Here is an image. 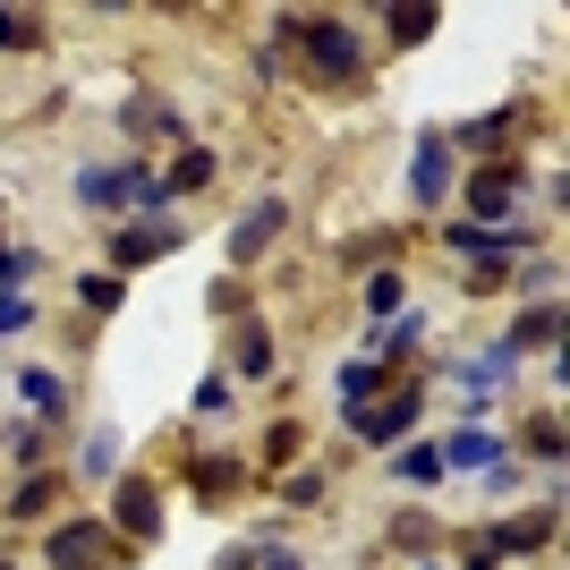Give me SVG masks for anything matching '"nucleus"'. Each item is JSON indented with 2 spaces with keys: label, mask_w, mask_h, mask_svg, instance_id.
<instances>
[{
  "label": "nucleus",
  "mask_w": 570,
  "mask_h": 570,
  "mask_svg": "<svg viewBox=\"0 0 570 570\" xmlns=\"http://www.w3.org/2000/svg\"><path fill=\"white\" fill-rule=\"evenodd\" d=\"M214 179H222V163L205 154V145H188V154H179V163L163 170V196H205Z\"/></svg>",
  "instance_id": "nucleus-15"
},
{
  "label": "nucleus",
  "mask_w": 570,
  "mask_h": 570,
  "mask_svg": "<svg viewBox=\"0 0 570 570\" xmlns=\"http://www.w3.org/2000/svg\"><path fill=\"white\" fill-rule=\"evenodd\" d=\"M26 264H35L26 247H0V289H18V282H26Z\"/></svg>",
  "instance_id": "nucleus-35"
},
{
  "label": "nucleus",
  "mask_w": 570,
  "mask_h": 570,
  "mask_svg": "<svg viewBox=\"0 0 570 570\" xmlns=\"http://www.w3.org/2000/svg\"><path fill=\"white\" fill-rule=\"evenodd\" d=\"M401 476H409V485H434V476H443V452H426V443L401 452Z\"/></svg>",
  "instance_id": "nucleus-29"
},
{
  "label": "nucleus",
  "mask_w": 570,
  "mask_h": 570,
  "mask_svg": "<svg viewBox=\"0 0 570 570\" xmlns=\"http://www.w3.org/2000/svg\"><path fill=\"white\" fill-rule=\"evenodd\" d=\"M43 43V18L35 9H0V51H35Z\"/></svg>",
  "instance_id": "nucleus-22"
},
{
  "label": "nucleus",
  "mask_w": 570,
  "mask_h": 570,
  "mask_svg": "<svg viewBox=\"0 0 570 570\" xmlns=\"http://www.w3.org/2000/svg\"><path fill=\"white\" fill-rule=\"evenodd\" d=\"M409 188H417V205H443V196H452V137H443V128H426V137H417Z\"/></svg>",
  "instance_id": "nucleus-9"
},
{
  "label": "nucleus",
  "mask_w": 570,
  "mask_h": 570,
  "mask_svg": "<svg viewBox=\"0 0 570 570\" xmlns=\"http://www.w3.org/2000/svg\"><path fill=\"white\" fill-rule=\"evenodd\" d=\"M392 537H401V546H409V553H426V546H434V520H417V511H409V520H401V528H392Z\"/></svg>",
  "instance_id": "nucleus-33"
},
{
  "label": "nucleus",
  "mask_w": 570,
  "mask_h": 570,
  "mask_svg": "<svg viewBox=\"0 0 570 570\" xmlns=\"http://www.w3.org/2000/svg\"><path fill=\"white\" fill-rule=\"evenodd\" d=\"M0 570H9V553H0Z\"/></svg>",
  "instance_id": "nucleus-37"
},
{
  "label": "nucleus",
  "mask_w": 570,
  "mask_h": 570,
  "mask_svg": "<svg viewBox=\"0 0 570 570\" xmlns=\"http://www.w3.org/2000/svg\"><path fill=\"white\" fill-rule=\"evenodd\" d=\"M43 553H51V570H119L128 562V546H119L102 520H60L43 537Z\"/></svg>",
  "instance_id": "nucleus-2"
},
{
  "label": "nucleus",
  "mask_w": 570,
  "mask_h": 570,
  "mask_svg": "<svg viewBox=\"0 0 570 570\" xmlns=\"http://www.w3.org/2000/svg\"><path fill=\"white\" fill-rule=\"evenodd\" d=\"M528 188V170L520 163H494V170H469V222H485L494 230V214H511Z\"/></svg>",
  "instance_id": "nucleus-7"
},
{
  "label": "nucleus",
  "mask_w": 570,
  "mask_h": 570,
  "mask_svg": "<svg viewBox=\"0 0 570 570\" xmlns=\"http://www.w3.org/2000/svg\"><path fill=\"white\" fill-rule=\"evenodd\" d=\"M553 341H562V307L546 298V307H528L520 324H511V341H502V350L520 357V350H553Z\"/></svg>",
  "instance_id": "nucleus-17"
},
{
  "label": "nucleus",
  "mask_w": 570,
  "mask_h": 570,
  "mask_svg": "<svg viewBox=\"0 0 570 570\" xmlns=\"http://www.w3.org/2000/svg\"><path fill=\"white\" fill-rule=\"evenodd\" d=\"M170 247H179V230H170V222H119V230H111V273H137V264H163Z\"/></svg>",
  "instance_id": "nucleus-8"
},
{
  "label": "nucleus",
  "mask_w": 570,
  "mask_h": 570,
  "mask_svg": "<svg viewBox=\"0 0 570 570\" xmlns=\"http://www.w3.org/2000/svg\"><path fill=\"white\" fill-rule=\"evenodd\" d=\"M26 324H35V298H18V289H0V341H9V333H26Z\"/></svg>",
  "instance_id": "nucleus-30"
},
{
  "label": "nucleus",
  "mask_w": 570,
  "mask_h": 570,
  "mask_svg": "<svg viewBox=\"0 0 570 570\" xmlns=\"http://www.w3.org/2000/svg\"><path fill=\"white\" fill-rule=\"evenodd\" d=\"M298 452H307V434H298V426H273V434H264V469H289Z\"/></svg>",
  "instance_id": "nucleus-26"
},
{
  "label": "nucleus",
  "mask_w": 570,
  "mask_h": 570,
  "mask_svg": "<svg viewBox=\"0 0 570 570\" xmlns=\"http://www.w3.org/2000/svg\"><path fill=\"white\" fill-rule=\"evenodd\" d=\"M119 546H154L163 537V485L154 476H111V520H102Z\"/></svg>",
  "instance_id": "nucleus-3"
},
{
  "label": "nucleus",
  "mask_w": 570,
  "mask_h": 570,
  "mask_svg": "<svg viewBox=\"0 0 570 570\" xmlns=\"http://www.w3.org/2000/svg\"><path fill=\"white\" fill-rule=\"evenodd\" d=\"M383 26H392V43H426L434 26H443V9H434V0H409V9H392Z\"/></svg>",
  "instance_id": "nucleus-20"
},
{
  "label": "nucleus",
  "mask_w": 570,
  "mask_h": 570,
  "mask_svg": "<svg viewBox=\"0 0 570 570\" xmlns=\"http://www.w3.org/2000/svg\"><path fill=\"white\" fill-rule=\"evenodd\" d=\"M282 230H289V205H282V196H256V205L230 222V264H256Z\"/></svg>",
  "instance_id": "nucleus-6"
},
{
  "label": "nucleus",
  "mask_w": 570,
  "mask_h": 570,
  "mask_svg": "<svg viewBox=\"0 0 570 570\" xmlns=\"http://www.w3.org/2000/svg\"><path fill=\"white\" fill-rule=\"evenodd\" d=\"M51 502H60V469H35L18 494H9V520H43Z\"/></svg>",
  "instance_id": "nucleus-19"
},
{
  "label": "nucleus",
  "mask_w": 570,
  "mask_h": 570,
  "mask_svg": "<svg viewBox=\"0 0 570 570\" xmlns=\"http://www.w3.org/2000/svg\"><path fill=\"white\" fill-rule=\"evenodd\" d=\"M502 366H511V350H485V357H469V366H460V392H494V383H502Z\"/></svg>",
  "instance_id": "nucleus-25"
},
{
  "label": "nucleus",
  "mask_w": 570,
  "mask_h": 570,
  "mask_svg": "<svg viewBox=\"0 0 570 570\" xmlns=\"http://www.w3.org/2000/svg\"><path fill=\"white\" fill-rule=\"evenodd\" d=\"M230 409V383H196V417H222Z\"/></svg>",
  "instance_id": "nucleus-34"
},
{
  "label": "nucleus",
  "mask_w": 570,
  "mask_h": 570,
  "mask_svg": "<svg viewBox=\"0 0 570 570\" xmlns=\"http://www.w3.org/2000/svg\"><path fill=\"white\" fill-rule=\"evenodd\" d=\"M485 476V469H502V434H485V426H460L452 443H443V476Z\"/></svg>",
  "instance_id": "nucleus-11"
},
{
  "label": "nucleus",
  "mask_w": 570,
  "mask_h": 570,
  "mask_svg": "<svg viewBox=\"0 0 570 570\" xmlns=\"http://www.w3.org/2000/svg\"><path fill=\"white\" fill-rule=\"evenodd\" d=\"M383 383H392V375H383L375 357H350V366H341V401H350V409H366V401L383 392Z\"/></svg>",
  "instance_id": "nucleus-21"
},
{
  "label": "nucleus",
  "mask_w": 570,
  "mask_h": 570,
  "mask_svg": "<svg viewBox=\"0 0 570 570\" xmlns=\"http://www.w3.org/2000/svg\"><path fill=\"white\" fill-rule=\"evenodd\" d=\"M417 409H426V383H401V375H392V401L350 409V434H366V443H401V434L417 426Z\"/></svg>",
  "instance_id": "nucleus-4"
},
{
  "label": "nucleus",
  "mask_w": 570,
  "mask_h": 570,
  "mask_svg": "<svg viewBox=\"0 0 570 570\" xmlns=\"http://www.w3.org/2000/svg\"><path fill=\"white\" fill-rule=\"evenodd\" d=\"M188 485H196V502H230L238 485H247V469H238V460H188Z\"/></svg>",
  "instance_id": "nucleus-16"
},
{
  "label": "nucleus",
  "mask_w": 570,
  "mask_h": 570,
  "mask_svg": "<svg viewBox=\"0 0 570 570\" xmlns=\"http://www.w3.org/2000/svg\"><path fill=\"white\" fill-rule=\"evenodd\" d=\"M528 452H537V460H562V417H537V426H528Z\"/></svg>",
  "instance_id": "nucleus-31"
},
{
  "label": "nucleus",
  "mask_w": 570,
  "mask_h": 570,
  "mask_svg": "<svg viewBox=\"0 0 570 570\" xmlns=\"http://www.w3.org/2000/svg\"><path fill=\"white\" fill-rule=\"evenodd\" d=\"M0 443H9V452H18L26 469H43V452H51V443H43V426H9Z\"/></svg>",
  "instance_id": "nucleus-28"
},
{
  "label": "nucleus",
  "mask_w": 570,
  "mask_h": 570,
  "mask_svg": "<svg viewBox=\"0 0 570 570\" xmlns=\"http://www.w3.org/2000/svg\"><path fill=\"white\" fill-rule=\"evenodd\" d=\"M77 298H86L95 315H111V307H128V282H119V273H86V282H77Z\"/></svg>",
  "instance_id": "nucleus-23"
},
{
  "label": "nucleus",
  "mask_w": 570,
  "mask_h": 570,
  "mask_svg": "<svg viewBox=\"0 0 570 570\" xmlns=\"http://www.w3.org/2000/svg\"><path fill=\"white\" fill-rule=\"evenodd\" d=\"M273 366H282V350H273V333H264V324H238V333H230V375L264 383V375H273Z\"/></svg>",
  "instance_id": "nucleus-13"
},
{
  "label": "nucleus",
  "mask_w": 570,
  "mask_h": 570,
  "mask_svg": "<svg viewBox=\"0 0 570 570\" xmlns=\"http://www.w3.org/2000/svg\"><path fill=\"white\" fill-rule=\"evenodd\" d=\"M86 469H95V476H119V434H111V426L86 434Z\"/></svg>",
  "instance_id": "nucleus-27"
},
{
  "label": "nucleus",
  "mask_w": 570,
  "mask_h": 570,
  "mask_svg": "<svg viewBox=\"0 0 570 570\" xmlns=\"http://www.w3.org/2000/svg\"><path fill=\"white\" fill-rule=\"evenodd\" d=\"M18 392H26V409H35V417H69V383L51 375V366H18Z\"/></svg>",
  "instance_id": "nucleus-14"
},
{
  "label": "nucleus",
  "mask_w": 570,
  "mask_h": 570,
  "mask_svg": "<svg viewBox=\"0 0 570 570\" xmlns=\"http://www.w3.org/2000/svg\"><path fill=\"white\" fill-rule=\"evenodd\" d=\"M119 128H128V137H179V111L154 102V95H137V102H119Z\"/></svg>",
  "instance_id": "nucleus-18"
},
{
  "label": "nucleus",
  "mask_w": 570,
  "mask_h": 570,
  "mask_svg": "<svg viewBox=\"0 0 570 570\" xmlns=\"http://www.w3.org/2000/svg\"><path fill=\"white\" fill-rule=\"evenodd\" d=\"M553 528H562V511H528V520H502V528H485V546H494V562L502 553H537V546H553Z\"/></svg>",
  "instance_id": "nucleus-10"
},
{
  "label": "nucleus",
  "mask_w": 570,
  "mask_h": 570,
  "mask_svg": "<svg viewBox=\"0 0 570 570\" xmlns=\"http://www.w3.org/2000/svg\"><path fill=\"white\" fill-rule=\"evenodd\" d=\"M366 307H375L383 324H392V315L409 307V282H401V273H375V282H366Z\"/></svg>",
  "instance_id": "nucleus-24"
},
{
  "label": "nucleus",
  "mask_w": 570,
  "mask_h": 570,
  "mask_svg": "<svg viewBox=\"0 0 570 570\" xmlns=\"http://www.w3.org/2000/svg\"><path fill=\"white\" fill-rule=\"evenodd\" d=\"M77 196L95 205V214H163L170 196H163V179H145L137 163L119 170V163H86L77 170Z\"/></svg>",
  "instance_id": "nucleus-1"
},
{
  "label": "nucleus",
  "mask_w": 570,
  "mask_h": 570,
  "mask_svg": "<svg viewBox=\"0 0 570 570\" xmlns=\"http://www.w3.org/2000/svg\"><path fill=\"white\" fill-rule=\"evenodd\" d=\"M282 494L298 502V511H307V502H324V476H315V469H298V476H289V485H282Z\"/></svg>",
  "instance_id": "nucleus-32"
},
{
  "label": "nucleus",
  "mask_w": 570,
  "mask_h": 570,
  "mask_svg": "<svg viewBox=\"0 0 570 570\" xmlns=\"http://www.w3.org/2000/svg\"><path fill=\"white\" fill-rule=\"evenodd\" d=\"M298 43H307L315 77H357V26L350 18H307V26H298Z\"/></svg>",
  "instance_id": "nucleus-5"
},
{
  "label": "nucleus",
  "mask_w": 570,
  "mask_h": 570,
  "mask_svg": "<svg viewBox=\"0 0 570 570\" xmlns=\"http://www.w3.org/2000/svg\"><path fill=\"white\" fill-rule=\"evenodd\" d=\"M264 570H298V562H289V553H264Z\"/></svg>",
  "instance_id": "nucleus-36"
},
{
  "label": "nucleus",
  "mask_w": 570,
  "mask_h": 570,
  "mask_svg": "<svg viewBox=\"0 0 570 570\" xmlns=\"http://www.w3.org/2000/svg\"><path fill=\"white\" fill-rule=\"evenodd\" d=\"M528 119H537V102H511V111H485V119H469V128H460L452 145H469V154H494V145H511V137H520Z\"/></svg>",
  "instance_id": "nucleus-12"
}]
</instances>
